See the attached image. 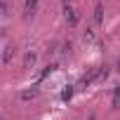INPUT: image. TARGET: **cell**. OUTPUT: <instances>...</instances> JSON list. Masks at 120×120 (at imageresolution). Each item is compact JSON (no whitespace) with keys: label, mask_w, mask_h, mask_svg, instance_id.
Masks as SVG:
<instances>
[{"label":"cell","mask_w":120,"mask_h":120,"mask_svg":"<svg viewBox=\"0 0 120 120\" xmlns=\"http://www.w3.org/2000/svg\"><path fill=\"white\" fill-rule=\"evenodd\" d=\"M0 120H3V115H0Z\"/></svg>","instance_id":"cell-10"},{"label":"cell","mask_w":120,"mask_h":120,"mask_svg":"<svg viewBox=\"0 0 120 120\" xmlns=\"http://www.w3.org/2000/svg\"><path fill=\"white\" fill-rule=\"evenodd\" d=\"M92 19H94V24H97V26H101V24H104V5H101V3H97V5H94V14H92Z\"/></svg>","instance_id":"cell-3"},{"label":"cell","mask_w":120,"mask_h":120,"mask_svg":"<svg viewBox=\"0 0 120 120\" xmlns=\"http://www.w3.org/2000/svg\"><path fill=\"white\" fill-rule=\"evenodd\" d=\"M73 92H75V87H73V85H66V87H64V92H61V99H64V101H71Z\"/></svg>","instance_id":"cell-5"},{"label":"cell","mask_w":120,"mask_h":120,"mask_svg":"<svg viewBox=\"0 0 120 120\" xmlns=\"http://www.w3.org/2000/svg\"><path fill=\"white\" fill-rule=\"evenodd\" d=\"M64 19H66V24H68L71 28H75V26H78V21H80V17H78L75 7L68 3V0H64Z\"/></svg>","instance_id":"cell-1"},{"label":"cell","mask_w":120,"mask_h":120,"mask_svg":"<svg viewBox=\"0 0 120 120\" xmlns=\"http://www.w3.org/2000/svg\"><path fill=\"white\" fill-rule=\"evenodd\" d=\"M35 97H38V90H35V87H33V90H24V92H21V99H24V101L35 99Z\"/></svg>","instance_id":"cell-6"},{"label":"cell","mask_w":120,"mask_h":120,"mask_svg":"<svg viewBox=\"0 0 120 120\" xmlns=\"http://www.w3.org/2000/svg\"><path fill=\"white\" fill-rule=\"evenodd\" d=\"M113 108H120V85H118L115 92H113Z\"/></svg>","instance_id":"cell-9"},{"label":"cell","mask_w":120,"mask_h":120,"mask_svg":"<svg viewBox=\"0 0 120 120\" xmlns=\"http://www.w3.org/2000/svg\"><path fill=\"white\" fill-rule=\"evenodd\" d=\"M33 64H35V52H28V54L24 56V66H26V68H31Z\"/></svg>","instance_id":"cell-7"},{"label":"cell","mask_w":120,"mask_h":120,"mask_svg":"<svg viewBox=\"0 0 120 120\" xmlns=\"http://www.w3.org/2000/svg\"><path fill=\"white\" fill-rule=\"evenodd\" d=\"M38 5H40V0H26L24 3V19H33V14L38 12Z\"/></svg>","instance_id":"cell-2"},{"label":"cell","mask_w":120,"mask_h":120,"mask_svg":"<svg viewBox=\"0 0 120 120\" xmlns=\"http://www.w3.org/2000/svg\"><path fill=\"white\" fill-rule=\"evenodd\" d=\"M10 14V3L7 0H0V17H7Z\"/></svg>","instance_id":"cell-8"},{"label":"cell","mask_w":120,"mask_h":120,"mask_svg":"<svg viewBox=\"0 0 120 120\" xmlns=\"http://www.w3.org/2000/svg\"><path fill=\"white\" fill-rule=\"evenodd\" d=\"M14 52H17V47H14V45H7V47H5V52H3V64H10V61H12Z\"/></svg>","instance_id":"cell-4"}]
</instances>
